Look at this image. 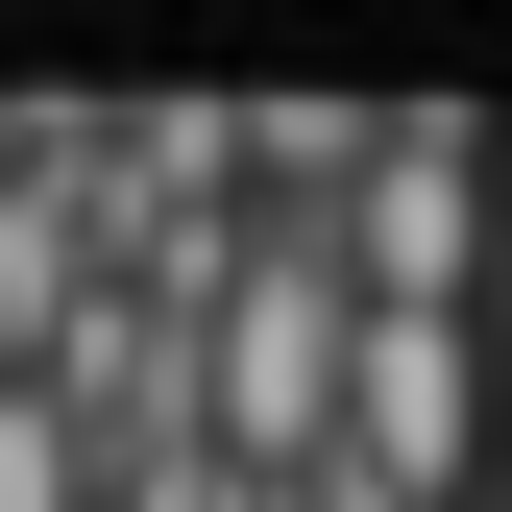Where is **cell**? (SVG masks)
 Segmentation results:
<instances>
[{"instance_id":"cell-1","label":"cell","mask_w":512,"mask_h":512,"mask_svg":"<svg viewBox=\"0 0 512 512\" xmlns=\"http://www.w3.org/2000/svg\"><path fill=\"white\" fill-rule=\"evenodd\" d=\"M342 366H366L342 244H317V220H269V244H244V293L196 317V439H220L244 488H317V464H342Z\"/></svg>"},{"instance_id":"cell-2","label":"cell","mask_w":512,"mask_h":512,"mask_svg":"<svg viewBox=\"0 0 512 512\" xmlns=\"http://www.w3.org/2000/svg\"><path fill=\"white\" fill-rule=\"evenodd\" d=\"M317 244H342L366 317H488V269H512V147H488V122H439V98H391Z\"/></svg>"}]
</instances>
